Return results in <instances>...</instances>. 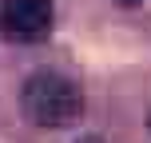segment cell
<instances>
[{
  "label": "cell",
  "instance_id": "obj_3",
  "mask_svg": "<svg viewBox=\"0 0 151 143\" xmlns=\"http://www.w3.org/2000/svg\"><path fill=\"white\" fill-rule=\"evenodd\" d=\"M115 4H123V8H135V4H143V0H115Z\"/></svg>",
  "mask_w": 151,
  "mask_h": 143
},
{
  "label": "cell",
  "instance_id": "obj_1",
  "mask_svg": "<svg viewBox=\"0 0 151 143\" xmlns=\"http://www.w3.org/2000/svg\"><path fill=\"white\" fill-rule=\"evenodd\" d=\"M20 107L36 127H68L80 119L83 111V96L76 88V80H68L64 72L40 68L24 80L20 88Z\"/></svg>",
  "mask_w": 151,
  "mask_h": 143
},
{
  "label": "cell",
  "instance_id": "obj_4",
  "mask_svg": "<svg viewBox=\"0 0 151 143\" xmlns=\"http://www.w3.org/2000/svg\"><path fill=\"white\" fill-rule=\"evenodd\" d=\"M80 143H104V139H99V135H83Z\"/></svg>",
  "mask_w": 151,
  "mask_h": 143
},
{
  "label": "cell",
  "instance_id": "obj_2",
  "mask_svg": "<svg viewBox=\"0 0 151 143\" xmlns=\"http://www.w3.org/2000/svg\"><path fill=\"white\" fill-rule=\"evenodd\" d=\"M52 0H0V36L12 44H40L52 32Z\"/></svg>",
  "mask_w": 151,
  "mask_h": 143
}]
</instances>
